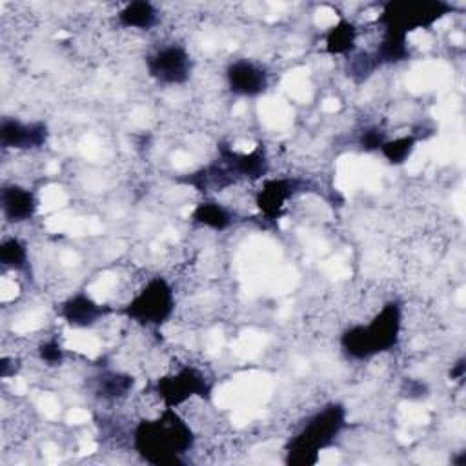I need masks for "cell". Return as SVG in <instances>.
Masks as SVG:
<instances>
[{
  "label": "cell",
  "instance_id": "cell-19",
  "mask_svg": "<svg viewBox=\"0 0 466 466\" xmlns=\"http://www.w3.org/2000/svg\"><path fill=\"white\" fill-rule=\"evenodd\" d=\"M133 388V377L118 371H107L98 379V393L106 399H120Z\"/></svg>",
  "mask_w": 466,
  "mask_h": 466
},
{
  "label": "cell",
  "instance_id": "cell-3",
  "mask_svg": "<svg viewBox=\"0 0 466 466\" xmlns=\"http://www.w3.org/2000/svg\"><path fill=\"white\" fill-rule=\"evenodd\" d=\"M346 426V408L329 402L313 413L304 426L288 442L286 453L289 464H313L319 451L328 448Z\"/></svg>",
  "mask_w": 466,
  "mask_h": 466
},
{
  "label": "cell",
  "instance_id": "cell-18",
  "mask_svg": "<svg viewBox=\"0 0 466 466\" xmlns=\"http://www.w3.org/2000/svg\"><path fill=\"white\" fill-rule=\"evenodd\" d=\"M27 248L25 244L16 237H7L0 244V262L5 268H11L15 271H22L27 268Z\"/></svg>",
  "mask_w": 466,
  "mask_h": 466
},
{
  "label": "cell",
  "instance_id": "cell-5",
  "mask_svg": "<svg viewBox=\"0 0 466 466\" xmlns=\"http://www.w3.org/2000/svg\"><path fill=\"white\" fill-rule=\"evenodd\" d=\"M124 311L144 326H162L175 311V291L166 279L153 277L129 300Z\"/></svg>",
  "mask_w": 466,
  "mask_h": 466
},
{
  "label": "cell",
  "instance_id": "cell-21",
  "mask_svg": "<svg viewBox=\"0 0 466 466\" xmlns=\"http://www.w3.org/2000/svg\"><path fill=\"white\" fill-rule=\"evenodd\" d=\"M38 357L49 366H60L64 362V348L56 339H47L38 346Z\"/></svg>",
  "mask_w": 466,
  "mask_h": 466
},
{
  "label": "cell",
  "instance_id": "cell-15",
  "mask_svg": "<svg viewBox=\"0 0 466 466\" xmlns=\"http://www.w3.org/2000/svg\"><path fill=\"white\" fill-rule=\"evenodd\" d=\"M116 20L122 27L149 31L158 24V9L146 0L129 2L116 13Z\"/></svg>",
  "mask_w": 466,
  "mask_h": 466
},
{
  "label": "cell",
  "instance_id": "cell-7",
  "mask_svg": "<svg viewBox=\"0 0 466 466\" xmlns=\"http://www.w3.org/2000/svg\"><path fill=\"white\" fill-rule=\"evenodd\" d=\"M155 391L166 408H177L193 397H208L211 384L202 371L193 366H184L160 377L155 384Z\"/></svg>",
  "mask_w": 466,
  "mask_h": 466
},
{
  "label": "cell",
  "instance_id": "cell-2",
  "mask_svg": "<svg viewBox=\"0 0 466 466\" xmlns=\"http://www.w3.org/2000/svg\"><path fill=\"white\" fill-rule=\"evenodd\" d=\"M402 328L400 302H386L368 324H355L342 331L340 348L353 360H368L399 344Z\"/></svg>",
  "mask_w": 466,
  "mask_h": 466
},
{
  "label": "cell",
  "instance_id": "cell-11",
  "mask_svg": "<svg viewBox=\"0 0 466 466\" xmlns=\"http://www.w3.org/2000/svg\"><path fill=\"white\" fill-rule=\"evenodd\" d=\"M107 308L86 293H75L60 306L62 319L73 328H91L106 315Z\"/></svg>",
  "mask_w": 466,
  "mask_h": 466
},
{
  "label": "cell",
  "instance_id": "cell-13",
  "mask_svg": "<svg viewBox=\"0 0 466 466\" xmlns=\"http://www.w3.org/2000/svg\"><path fill=\"white\" fill-rule=\"evenodd\" d=\"M299 189V182L295 178H273L264 182L257 195L258 209L268 215L275 217L280 213L288 198H291Z\"/></svg>",
  "mask_w": 466,
  "mask_h": 466
},
{
  "label": "cell",
  "instance_id": "cell-4",
  "mask_svg": "<svg viewBox=\"0 0 466 466\" xmlns=\"http://www.w3.org/2000/svg\"><path fill=\"white\" fill-rule=\"evenodd\" d=\"M450 11H453V7L448 2H422V0L393 2L391 0L382 5V11L377 22L382 25V29L408 35L410 31L433 25Z\"/></svg>",
  "mask_w": 466,
  "mask_h": 466
},
{
  "label": "cell",
  "instance_id": "cell-17",
  "mask_svg": "<svg viewBox=\"0 0 466 466\" xmlns=\"http://www.w3.org/2000/svg\"><path fill=\"white\" fill-rule=\"evenodd\" d=\"M357 27L350 20H340L326 35V51L331 55H348L355 49Z\"/></svg>",
  "mask_w": 466,
  "mask_h": 466
},
{
  "label": "cell",
  "instance_id": "cell-14",
  "mask_svg": "<svg viewBox=\"0 0 466 466\" xmlns=\"http://www.w3.org/2000/svg\"><path fill=\"white\" fill-rule=\"evenodd\" d=\"M377 66H388V64H399L410 58V47H408V35L382 29V38L377 44L375 51L371 53Z\"/></svg>",
  "mask_w": 466,
  "mask_h": 466
},
{
  "label": "cell",
  "instance_id": "cell-12",
  "mask_svg": "<svg viewBox=\"0 0 466 466\" xmlns=\"http://www.w3.org/2000/svg\"><path fill=\"white\" fill-rule=\"evenodd\" d=\"M218 157L235 175V178H260L268 173V158L260 149L249 153H237L231 147L220 144Z\"/></svg>",
  "mask_w": 466,
  "mask_h": 466
},
{
  "label": "cell",
  "instance_id": "cell-23",
  "mask_svg": "<svg viewBox=\"0 0 466 466\" xmlns=\"http://www.w3.org/2000/svg\"><path fill=\"white\" fill-rule=\"evenodd\" d=\"M464 370H466L464 359H459V360L451 366V370H450V377H451L453 380H462V377H464Z\"/></svg>",
  "mask_w": 466,
  "mask_h": 466
},
{
  "label": "cell",
  "instance_id": "cell-22",
  "mask_svg": "<svg viewBox=\"0 0 466 466\" xmlns=\"http://www.w3.org/2000/svg\"><path fill=\"white\" fill-rule=\"evenodd\" d=\"M386 140L384 137V131H380L379 127H368L360 133L359 137V146L364 149V151H379L382 142Z\"/></svg>",
  "mask_w": 466,
  "mask_h": 466
},
{
  "label": "cell",
  "instance_id": "cell-10",
  "mask_svg": "<svg viewBox=\"0 0 466 466\" xmlns=\"http://www.w3.org/2000/svg\"><path fill=\"white\" fill-rule=\"evenodd\" d=\"M0 208L9 224H22L35 217L38 200L31 189L18 184H5L0 189Z\"/></svg>",
  "mask_w": 466,
  "mask_h": 466
},
{
  "label": "cell",
  "instance_id": "cell-20",
  "mask_svg": "<svg viewBox=\"0 0 466 466\" xmlns=\"http://www.w3.org/2000/svg\"><path fill=\"white\" fill-rule=\"evenodd\" d=\"M415 144H417V140L413 137H399V138H393V140L386 138L379 151L384 155V158L390 164H402L413 153Z\"/></svg>",
  "mask_w": 466,
  "mask_h": 466
},
{
  "label": "cell",
  "instance_id": "cell-1",
  "mask_svg": "<svg viewBox=\"0 0 466 466\" xmlns=\"http://www.w3.org/2000/svg\"><path fill=\"white\" fill-rule=\"evenodd\" d=\"M193 444V430L175 408H164L162 415L140 420L133 433L135 450L146 462L155 466L184 464L182 457Z\"/></svg>",
  "mask_w": 466,
  "mask_h": 466
},
{
  "label": "cell",
  "instance_id": "cell-6",
  "mask_svg": "<svg viewBox=\"0 0 466 466\" xmlns=\"http://www.w3.org/2000/svg\"><path fill=\"white\" fill-rule=\"evenodd\" d=\"M147 75L162 86H178L189 80L193 60L180 44H166L146 56Z\"/></svg>",
  "mask_w": 466,
  "mask_h": 466
},
{
  "label": "cell",
  "instance_id": "cell-8",
  "mask_svg": "<svg viewBox=\"0 0 466 466\" xmlns=\"http://www.w3.org/2000/svg\"><path fill=\"white\" fill-rule=\"evenodd\" d=\"M49 138L47 124L42 120L22 122L18 118L4 116L0 122V144L4 149L31 151L40 149Z\"/></svg>",
  "mask_w": 466,
  "mask_h": 466
},
{
  "label": "cell",
  "instance_id": "cell-16",
  "mask_svg": "<svg viewBox=\"0 0 466 466\" xmlns=\"http://www.w3.org/2000/svg\"><path fill=\"white\" fill-rule=\"evenodd\" d=\"M191 220L198 226L222 231L233 224V215L222 204H218L215 200H204V202L197 204V208L193 209Z\"/></svg>",
  "mask_w": 466,
  "mask_h": 466
},
{
  "label": "cell",
  "instance_id": "cell-9",
  "mask_svg": "<svg viewBox=\"0 0 466 466\" xmlns=\"http://www.w3.org/2000/svg\"><path fill=\"white\" fill-rule=\"evenodd\" d=\"M226 82L237 96H258L266 93L269 86V73L248 58H238L228 64Z\"/></svg>",
  "mask_w": 466,
  "mask_h": 466
}]
</instances>
